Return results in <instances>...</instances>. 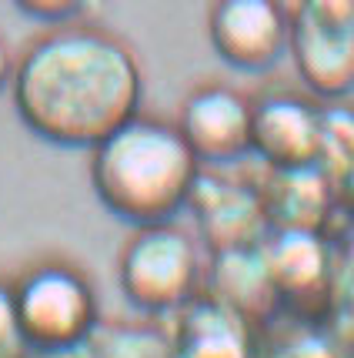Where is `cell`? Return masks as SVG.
Returning <instances> with one entry per match:
<instances>
[{"instance_id":"obj_1","label":"cell","mask_w":354,"mask_h":358,"mask_svg":"<svg viewBox=\"0 0 354 358\" xmlns=\"http://www.w3.org/2000/svg\"><path fill=\"white\" fill-rule=\"evenodd\" d=\"M10 97L34 138L91 151L140 114L144 71L127 41L74 20L40 34L17 57Z\"/></svg>"},{"instance_id":"obj_2","label":"cell","mask_w":354,"mask_h":358,"mask_svg":"<svg viewBox=\"0 0 354 358\" xmlns=\"http://www.w3.org/2000/svg\"><path fill=\"white\" fill-rule=\"evenodd\" d=\"M181 131L147 114H134L91 148V187L97 201L131 228L174 221L200 178Z\"/></svg>"},{"instance_id":"obj_3","label":"cell","mask_w":354,"mask_h":358,"mask_svg":"<svg viewBox=\"0 0 354 358\" xmlns=\"http://www.w3.org/2000/svg\"><path fill=\"white\" fill-rule=\"evenodd\" d=\"M20 342L40 355H71L101 325L91 278L64 262H44L10 285Z\"/></svg>"},{"instance_id":"obj_4","label":"cell","mask_w":354,"mask_h":358,"mask_svg":"<svg viewBox=\"0 0 354 358\" xmlns=\"http://www.w3.org/2000/svg\"><path fill=\"white\" fill-rule=\"evenodd\" d=\"M117 285L144 315L184 312L200 285L198 241L174 221L134 228L117 258Z\"/></svg>"},{"instance_id":"obj_5","label":"cell","mask_w":354,"mask_h":358,"mask_svg":"<svg viewBox=\"0 0 354 358\" xmlns=\"http://www.w3.org/2000/svg\"><path fill=\"white\" fill-rule=\"evenodd\" d=\"M288 54L314 97L344 101L354 91V0H297Z\"/></svg>"},{"instance_id":"obj_6","label":"cell","mask_w":354,"mask_h":358,"mask_svg":"<svg viewBox=\"0 0 354 358\" xmlns=\"http://www.w3.org/2000/svg\"><path fill=\"white\" fill-rule=\"evenodd\" d=\"M207 37L228 67L261 74L288 57L291 10L284 0H211Z\"/></svg>"},{"instance_id":"obj_7","label":"cell","mask_w":354,"mask_h":358,"mask_svg":"<svg viewBox=\"0 0 354 358\" xmlns=\"http://www.w3.org/2000/svg\"><path fill=\"white\" fill-rule=\"evenodd\" d=\"M254 101L231 84L207 80L184 97L174 127L200 168H228L251 155Z\"/></svg>"},{"instance_id":"obj_8","label":"cell","mask_w":354,"mask_h":358,"mask_svg":"<svg viewBox=\"0 0 354 358\" xmlns=\"http://www.w3.org/2000/svg\"><path fill=\"white\" fill-rule=\"evenodd\" d=\"M321 151V104L301 94H267L254 101L251 155L271 171L318 168Z\"/></svg>"},{"instance_id":"obj_9","label":"cell","mask_w":354,"mask_h":358,"mask_svg":"<svg viewBox=\"0 0 354 358\" xmlns=\"http://www.w3.org/2000/svg\"><path fill=\"white\" fill-rule=\"evenodd\" d=\"M187 208H194L200 234L214 251L254 248V238L267 221L264 201L258 194H251V187L214 178L207 174V168L200 171Z\"/></svg>"},{"instance_id":"obj_10","label":"cell","mask_w":354,"mask_h":358,"mask_svg":"<svg viewBox=\"0 0 354 358\" xmlns=\"http://www.w3.org/2000/svg\"><path fill=\"white\" fill-rule=\"evenodd\" d=\"M327 204H334V181L321 168H294L274 171V198L264 211L281 221V231H318Z\"/></svg>"},{"instance_id":"obj_11","label":"cell","mask_w":354,"mask_h":358,"mask_svg":"<svg viewBox=\"0 0 354 358\" xmlns=\"http://www.w3.org/2000/svg\"><path fill=\"white\" fill-rule=\"evenodd\" d=\"M214 285H217V305L228 312L241 315H264L274 301H281L274 292V281L264 262V251L254 248H234L217 251L214 262Z\"/></svg>"},{"instance_id":"obj_12","label":"cell","mask_w":354,"mask_h":358,"mask_svg":"<svg viewBox=\"0 0 354 358\" xmlns=\"http://www.w3.org/2000/svg\"><path fill=\"white\" fill-rule=\"evenodd\" d=\"M277 298H297L321 288L327 278V251L318 231H281L264 251Z\"/></svg>"},{"instance_id":"obj_13","label":"cell","mask_w":354,"mask_h":358,"mask_svg":"<svg viewBox=\"0 0 354 358\" xmlns=\"http://www.w3.org/2000/svg\"><path fill=\"white\" fill-rule=\"evenodd\" d=\"M181 358H244L241 331H237V315L228 312L224 305L200 308L187 318V328L177 342Z\"/></svg>"},{"instance_id":"obj_14","label":"cell","mask_w":354,"mask_h":358,"mask_svg":"<svg viewBox=\"0 0 354 358\" xmlns=\"http://www.w3.org/2000/svg\"><path fill=\"white\" fill-rule=\"evenodd\" d=\"M78 352L84 358H181L174 338L134 325H97L94 335L80 345Z\"/></svg>"},{"instance_id":"obj_15","label":"cell","mask_w":354,"mask_h":358,"mask_svg":"<svg viewBox=\"0 0 354 358\" xmlns=\"http://www.w3.org/2000/svg\"><path fill=\"white\" fill-rule=\"evenodd\" d=\"M351 161H354V108H344L341 101H327V108H321L318 168L334 181Z\"/></svg>"},{"instance_id":"obj_16","label":"cell","mask_w":354,"mask_h":358,"mask_svg":"<svg viewBox=\"0 0 354 358\" xmlns=\"http://www.w3.org/2000/svg\"><path fill=\"white\" fill-rule=\"evenodd\" d=\"M91 0H14V7L20 14H27L31 20H40V24H74L84 10H87Z\"/></svg>"},{"instance_id":"obj_17","label":"cell","mask_w":354,"mask_h":358,"mask_svg":"<svg viewBox=\"0 0 354 358\" xmlns=\"http://www.w3.org/2000/svg\"><path fill=\"white\" fill-rule=\"evenodd\" d=\"M20 348H24V342L17 331L14 295H10V285L0 281V358H14Z\"/></svg>"},{"instance_id":"obj_18","label":"cell","mask_w":354,"mask_h":358,"mask_svg":"<svg viewBox=\"0 0 354 358\" xmlns=\"http://www.w3.org/2000/svg\"><path fill=\"white\" fill-rule=\"evenodd\" d=\"M334 201H338L348 215H354V161L334 178Z\"/></svg>"},{"instance_id":"obj_19","label":"cell","mask_w":354,"mask_h":358,"mask_svg":"<svg viewBox=\"0 0 354 358\" xmlns=\"http://www.w3.org/2000/svg\"><path fill=\"white\" fill-rule=\"evenodd\" d=\"M14 67H17V54L10 50L7 37L0 34V94L10 91V80H14Z\"/></svg>"}]
</instances>
